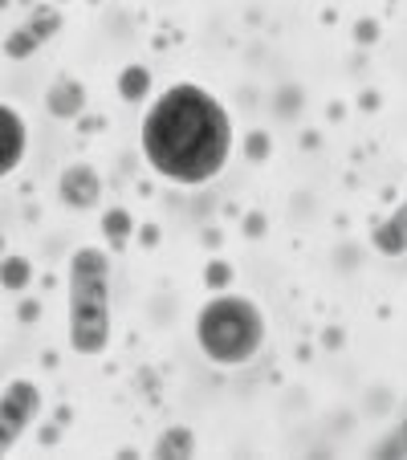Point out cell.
<instances>
[{
  "label": "cell",
  "instance_id": "obj_1",
  "mask_svg": "<svg viewBox=\"0 0 407 460\" xmlns=\"http://www.w3.org/2000/svg\"><path fill=\"white\" fill-rule=\"evenodd\" d=\"M147 167L175 188H204L225 175L236 147L233 114L199 82H172L151 98L139 127Z\"/></svg>",
  "mask_w": 407,
  "mask_h": 460
},
{
  "label": "cell",
  "instance_id": "obj_2",
  "mask_svg": "<svg viewBox=\"0 0 407 460\" xmlns=\"http://www.w3.org/2000/svg\"><path fill=\"white\" fill-rule=\"evenodd\" d=\"M66 318L70 350L78 358H102L114 339V265L102 244H78L66 273Z\"/></svg>",
  "mask_w": 407,
  "mask_h": 460
},
{
  "label": "cell",
  "instance_id": "obj_3",
  "mask_svg": "<svg viewBox=\"0 0 407 460\" xmlns=\"http://www.w3.org/2000/svg\"><path fill=\"white\" fill-rule=\"evenodd\" d=\"M269 339V322L252 297L220 294L208 297L196 314V347L212 367H244L261 355Z\"/></svg>",
  "mask_w": 407,
  "mask_h": 460
},
{
  "label": "cell",
  "instance_id": "obj_4",
  "mask_svg": "<svg viewBox=\"0 0 407 460\" xmlns=\"http://www.w3.org/2000/svg\"><path fill=\"white\" fill-rule=\"evenodd\" d=\"M41 408H45V395L33 379H9L0 387V456H9L25 440L29 428L41 416Z\"/></svg>",
  "mask_w": 407,
  "mask_h": 460
},
{
  "label": "cell",
  "instance_id": "obj_5",
  "mask_svg": "<svg viewBox=\"0 0 407 460\" xmlns=\"http://www.w3.org/2000/svg\"><path fill=\"white\" fill-rule=\"evenodd\" d=\"M29 155V122L17 106L0 102V180L21 172Z\"/></svg>",
  "mask_w": 407,
  "mask_h": 460
},
{
  "label": "cell",
  "instance_id": "obj_6",
  "mask_svg": "<svg viewBox=\"0 0 407 460\" xmlns=\"http://www.w3.org/2000/svg\"><path fill=\"white\" fill-rule=\"evenodd\" d=\"M58 196L66 208H78V212L94 208V204L102 200V175L90 164H70L58 175Z\"/></svg>",
  "mask_w": 407,
  "mask_h": 460
},
{
  "label": "cell",
  "instance_id": "obj_7",
  "mask_svg": "<svg viewBox=\"0 0 407 460\" xmlns=\"http://www.w3.org/2000/svg\"><path fill=\"white\" fill-rule=\"evenodd\" d=\"M371 244H375V252H379V257H391V261L407 252V196L379 220V225H375Z\"/></svg>",
  "mask_w": 407,
  "mask_h": 460
},
{
  "label": "cell",
  "instance_id": "obj_8",
  "mask_svg": "<svg viewBox=\"0 0 407 460\" xmlns=\"http://www.w3.org/2000/svg\"><path fill=\"white\" fill-rule=\"evenodd\" d=\"M61 25V17L58 13H49V9H41L33 21H29L21 33H13L9 41H4V53L9 58H29V53H37V45H45L53 37V29Z\"/></svg>",
  "mask_w": 407,
  "mask_h": 460
},
{
  "label": "cell",
  "instance_id": "obj_9",
  "mask_svg": "<svg viewBox=\"0 0 407 460\" xmlns=\"http://www.w3.org/2000/svg\"><path fill=\"white\" fill-rule=\"evenodd\" d=\"M49 114H58V119H78L82 106H86V86L74 78H61L49 86Z\"/></svg>",
  "mask_w": 407,
  "mask_h": 460
},
{
  "label": "cell",
  "instance_id": "obj_10",
  "mask_svg": "<svg viewBox=\"0 0 407 460\" xmlns=\"http://www.w3.org/2000/svg\"><path fill=\"white\" fill-rule=\"evenodd\" d=\"M196 432L188 424H172L159 432V440L151 444V456L155 460H172V456H196Z\"/></svg>",
  "mask_w": 407,
  "mask_h": 460
},
{
  "label": "cell",
  "instance_id": "obj_11",
  "mask_svg": "<svg viewBox=\"0 0 407 460\" xmlns=\"http://www.w3.org/2000/svg\"><path fill=\"white\" fill-rule=\"evenodd\" d=\"M0 286L9 289V294H25V289L33 286V261L4 252V257H0Z\"/></svg>",
  "mask_w": 407,
  "mask_h": 460
},
{
  "label": "cell",
  "instance_id": "obj_12",
  "mask_svg": "<svg viewBox=\"0 0 407 460\" xmlns=\"http://www.w3.org/2000/svg\"><path fill=\"white\" fill-rule=\"evenodd\" d=\"M119 94L127 98V102H143V98L151 94V70H147V66H122Z\"/></svg>",
  "mask_w": 407,
  "mask_h": 460
},
{
  "label": "cell",
  "instance_id": "obj_13",
  "mask_svg": "<svg viewBox=\"0 0 407 460\" xmlns=\"http://www.w3.org/2000/svg\"><path fill=\"white\" fill-rule=\"evenodd\" d=\"M102 228H106L111 236H119V241H122V236L130 233V217H127L122 208H114V212H106V217H102Z\"/></svg>",
  "mask_w": 407,
  "mask_h": 460
}]
</instances>
